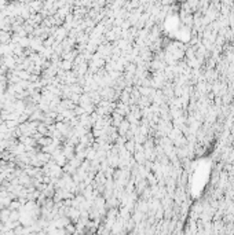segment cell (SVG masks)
I'll use <instances>...</instances> for the list:
<instances>
[{"label": "cell", "instance_id": "1", "mask_svg": "<svg viewBox=\"0 0 234 235\" xmlns=\"http://www.w3.org/2000/svg\"><path fill=\"white\" fill-rule=\"evenodd\" d=\"M15 125H17V122L15 121H7V127H10V128H12V127H15Z\"/></svg>", "mask_w": 234, "mask_h": 235}]
</instances>
